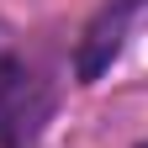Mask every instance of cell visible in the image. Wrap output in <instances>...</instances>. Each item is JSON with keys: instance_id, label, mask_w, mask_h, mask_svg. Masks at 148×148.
Returning a JSON list of instances; mask_svg holds the SVG:
<instances>
[{"instance_id": "cell-1", "label": "cell", "mask_w": 148, "mask_h": 148, "mask_svg": "<svg viewBox=\"0 0 148 148\" xmlns=\"http://www.w3.org/2000/svg\"><path fill=\"white\" fill-rule=\"evenodd\" d=\"M42 116H48V90L0 37V148L32 138Z\"/></svg>"}, {"instance_id": "cell-2", "label": "cell", "mask_w": 148, "mask_h": 148, "mask_svg": "<svg viewBox=\"0 0 148 148\" xmlns=\"http://www.w3.org/2000/svg\"><path fill=\"white\" fill-rule=\"evenodd\" d=\"M122 32H127V5L101 11L95 21H90L79 53H74V74H79V85H95L101 74L111 69V58H116V48H122Z\"/></svg>"}, {"instance_id": "cell-3", "label": "cell", "mask_w": 148, "mask_h": 148, "mask_svg": "<svg viewBox=\"0 0 148 148\" xmlns=\"http://www.w3.org/2000/svg\"><path fill=\"white\" fill-rule=\"evenodd\" d=\"M143 148H148V143H143Z\"/></svg>"}]
</instances>
